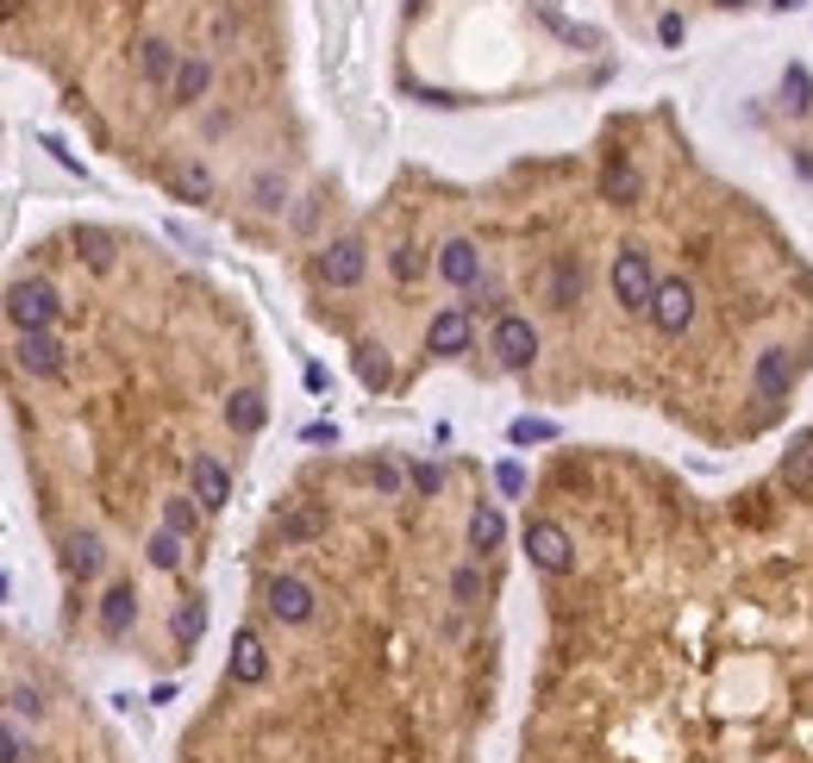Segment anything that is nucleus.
<instances>
[{
	"mask_svg": "<svg viewBox=\"0 0 813 763\" xmlns=\"http://www.w3.org/2000/svg\"><path fill=\"white\" fill-rule=\"evenodd\" d=\"M614 301H620L626 314H651V301H658V275H651V257L632 251L626 244L614 257Z\"/></svg>",
	"mask_w": 813,
	"mask_h": 763,
	"instance_id": "f257e3e1",
	"label": "nucleus"
},
{
	"mask_svg": "<svg viewBox=\"0 0 813 763\" xmlns=\"http://www.w3.org/2000/svg\"><path fill=\"white\" fill-rule=\"evenodd\" d=\"M7 319H13V333H51V319H57V288H51V282H13V288H7Z\"/></svg>",
	"mask_w": 813,
	"mask_h": 763,
	"instance_id": "f03ea898",
	"label": "nucleus"
},
{
	"mask_svg": "<svg viewBox=\"0 0 813 763\" xmlns=\"http://www.w3.org/2000/svg\"><path fill=\"white\" fill-rule=\"evenodd\" d=\"M488 351L501 370H532V357H539V333H532V319L525 314H501L495 319V333H488Z\"/></svg>",
	"mask_w": 813,
	"mask_h": 763,
	"instance_id": "7ed1b4c3",
	"label": "nucleus"
},
{
	"mask_svg": "<svg viewBox=\"0 0 813 763\" xmlns=\"http://www.w3.org/2000/svg\"><path fill=\"white\" fill-rule=\"evenodd\" d=\"M525 557L544 569V576H570L576 569V545H570V532L557 520H532L525 526Z\"/></svg>",
	"mask_w": 813,
	"mask_h": 763,
	"instance_id": "20e7f679",
	"label": "nucleus"
},
{
	"mask_svg": "<svg viewBox=\"0 0 813 763\" xmlns=\"http://www.w3.org/2000/svg\"><path fill=\"white\" fill-rule=\"evenodd\" d=\"M263 613L282 620V626H307L313 613H319V601H313V588L301 576H270L263 582Z\"/></svg>",
	"mask_w": 813,
	"mask_h": 763,
	"instance_id": "39448f33",
	"label": "nucleus"
},
{
	"mask_svg": "<svg viewBox=\"0 0 813 763\" xmlns=\"http://www.w3.org/2000/svg\"><path fill=\"white\" fill-rule=\"evenodd\" d=\"M313 270H319V282L326 288H357L369 270V251H364V238H332L326 251L313 257Z\"/></svg>",
	"mask_w": 813,
	"mask_h": 763,
	"instance_id": "423d86ee",
	"label": "nucleus"
},
{
	"mask_svg": "<svg viewBox=\"0 0 813 763\" xmlns=\"http://www.w3.org/2000/svg\"><path fill=\"white\" fill-rule=\"evenodd\" d=\"M651 326L663 338H682L695 326V288L689 282H658V301H651Z\"/></svg>",
	"mask_w": 813,
	"mask_h": 763,
	"instance_id": "0eeeda50",
	"label": "nucleus"
},
{
	"mask_svg": "<svg viewBox=\"0 0 813 763\" xmlns=\"http://www.w3.org/2000/svg\"><path fill=\"white\" fill-rule=\"evenodd\" d=\"M188 494H194V501H200L207 513L232 508V470H226L219 457H194V464H188Z\"/></svg>",
	"mask_w": 813,
	"mask_h": 763,
	"instance_id": "6e6552de",
	"label": "nucleus"
},
{
	"mask_svg": "<svg viewBox=\"0 0 813 763\" xmlns=\"http://www.w3.org/2000/svg\"><path fill=\"white\" fill-rule=\"evenodd\" d=\"M13 363H20L25 375H39V382H57V375H63V345L51 333H20Z\"/></svg>",
	"mask_w": 813,
	"mask_h": 763,
	"instance_id": "1a4fd4ad",
	"label": "nucleus"
},
{
	"mask_svg": "<svg viewBox=\"0 0 813 763\" xmlns=\"http://www.w3.org/2000/svg\"><path fill=\"white\" fill-rule=\"evenodd\" d=\"M226 676H232L238 688H257V683H270V651H263V639H257L251 626L232 639V664H226Z\"/></svg>",
	"mask_w": 813,
	"mask_h": 763,
	"instance_id": "9d476101",
	"label": "nucleus"
},
{
	"mask_svg": "<svg viewBox=\"0 0 813 763\" xmlns=\"http://www.w3.org/2000/svg\"><path fill=\"white\" fill-rule=\"evenodd\" d=\"M100 632H107V639H126V632L138 626V588L132 582H119V588H107V595H100Z\"/></svg>",
	"mask_w": 813,
	"mask_h": 763,
	"instance_id": "9b49d317",
	"label": "nucleus"
},
{
	"mask_svg": "<svg viewBox=\"0 0 813 763\" xmlns=\"http://www.w3.org/2000/svg\"><path fill=\"white\" fill-rule=\"evenodd\" d=\"M582 288H588V270H582L576 257H557V263L544 270V301H551V307H576Z\"/></svg>",
	"mask_w": 813,
	"mask_h": 763,
	"instance_id": "f8f14e48",
	"label": "nucleus"
},
{
	"mask_svg": "<svg viewBox=\"0 0 813 763\" xmlns=\"http://www.w3.org/2000/svg\"><path fill=\"white\" fill-rule=\"evenodd\" d=\"M426 345H432V357H464V351H469V314H464V307H445V314H432Z\"/></svg>",
	"mask_w": 813,
	"mask_h": 763,
	"instance_id": "ddd939ff",
	"label": "nucleus"
},
{
	"mask_svg": "<svg viewBox=\"0 0 813 763\" xmlns=\"http://www.w3.org/2000/svg\"><path fill=\"white\" fill-rule=\"evenodd\" d=\"M438 275H445L451 288H469V282L483 275V251H476L469 238H451L445 251H438Z\"/></svg>",
	"mask_w": 813,
	"mask_h": 763,
	"instance_id": "4468645a",
	"label": "nucleus"
},
{
	"mask_svg": "<svg viewBox=\"0 0 813 763\" xmlns=\"http://www.w3.org/2000/svg\"><path fill=\"white\" fill-rule=\"evenodd\" d=\"M789 375H794V363H789L782 345L757 351V401H782V394H789Z\"/></svg>",
	"mask_w": 813,
	"mask_h": 763,
	"instance_id": "2eb2a0df",
	"label": "nucleus"
},
{
	"mask_svg": "<svg viewBox=\"0 0 813 763\" xmlns=\"http://www.w3.org/2000/svg\"><path fill=\"white\" fill-rule=\"evenodd\" d=\"M782 489L789 494H807L813 489V432H801V438H794L789 450H782Z\"/></svg>",
	"mask_w": 813,
	"mask_h": 763,
	"instance_id": "dca6fc26",
	"label": "nucleus"
},
{
	"mask_svg": "<svg viewBox=\"0 0 813 763\" xmlns=\"http://www.w3.org/2000/svg\"><path fill=\"white\" fill-rule=\"evenodd\" d=\"M207 81H214V63H207V57H182V63H175V76H170V95L188 107V100L207 95Z\"/></svg>",
	"mask_w": 813,
	"mask_h": 763,
	"instance_id": "f3484780",
	"label": "nucleus"
},
{
	"mask_svg": "<svg viewBox=\"0 0 813 763\" xmlns=\"http://www.w3.org/2000/svg\"><path fill=\"white\" fill-rule=\"evenodd\" d=\"M263 419H270V407H263V394H257V389H238L232 401H226V426L245 432V438L263 432Z\"/></svg>",
	"mask_w": 813,
	"mask_h": 763,
	"instance_id": "a211bd4d",
	"label": "nucleus"
},
{
	"mask_svg": "<svg viewBox=\"0 0 813 763\" xmlns=\"http://www.w3.org/2000/svg\"><path fill=\"white\" fill-rule=\"evenodd\" d=\"M600 200H614V207H632V200H639V170L626 157H614L600 170Z\"/></svg>",
	"mask_w": 813,
	"mask_h": 763,
	"instance_id": "6ab92c4d",
	"label": "nucleus"
},
{
	"mask_svg": "<svg viewBox=\"0 0 813 763\" xmlns=\"http://www.w3.org/2000/svg\"><path fill=\"white\" fill-rule=\"evenodd\" d=\"M175 44H163V39H144L138 44V76L144 81H163V88H170V76H175Z\"/></svg>",
	"mask_w": 813,
	"mask_h": 763,
	"instance_id": "aec40b11",
	"label": "nucleus"
},
{
	"mask_svg": "<svg viewBox=\"0 0 813 763\" xmlns=\"http://www.w3.org/2000/svg\"><path fill=\"white\" fill-rule=\"evenodd\" d=\"M170 626H175V645H182V651L200 645V632H207V595H188V601L175 607Z\"/></svg>",
	"mask_w": 813,
	"mask_h": 763,
	"instance_id": "412c9836",
	"label": "nucleus"
},
{
	"mask_svg": "<svg viewBox=\"0 0 813 763\" xmlns=\"http://www.w3.org/2000/svg\"><path fill=\"white\" fill-rule=\"evenodd\" d=\"M357 375H364V389H369V394H382L388 382H394V363H388L382 345H357Z\"/></svg>",
	"mask_w": 813,
	"mask_h": 763,
	"instance_id": "4be33fe9",
	"label": "nucleus"
},
{
	"mask_svg": "<svg viewBox=\"0 0 813 763\" xmlns=\"http://www.w3.org/2000/svg\"><path fill=\"white\" fill-rule=\"evenodd\" d=\"M326 532V513L319 508H294V513H282V545H313Z\"/></svg>",
	"mask_w": 813,
	"mask_h": 763,
	"instance_id": "5701e85b",
	"label": "nucleus"
},
{
	"mask_svg": "<svg viewBox=\"0 0 813 763\" xmlns=\"http://www.w3.org/2000/svg\"><path fill=\"white\" fill-rule=\"evenodd\" d=\"M63 551H69V569H76L82 582H88V576H100V564H107V551H100L95 532H76V538H69Z\"/></svg>",
	"mask_w": 813,
	"mask_h": 763,
	"instance_id": "b1692460",
	"label": "nucleus"
},
{
	"mask_svg": "<svg viewBox=\"0 0 813 763\" xmlns=\"http://www.w3.org/2000/svg\"><path fill=\"white\" fill-rule=\"evenodd\" d=\"M507 538V520L495 508H476L469 513V551H495Z\"/></svg>",
	"mask_w": 813,
	"mask_h": 763,
	"instance_id": "393cba45",
	"label": "nucleus"
},
{
	"mask_svg": "<svg viewBox=\"0 0 813 763\" xmlns=\"http://www.w3.org/2000/svg\"><path fill=\"white\" fill-rule=\"evenodd\" d=\"M782 107H789V113H807V107H813V81H807V69H801V63H789V69H782Z\"/></svg>",
	"mask_w": 813,
	"mask_h": 763,
	"instance_id": "a878e982",
	"label": "nucleus"
},
{
	"mask_svg": "<svg viewBox=\"0 0 813 763\" xmlns=\"http://www.w3.org/2000/svg\"><path fill=\"white\" fill-rule=\"evenodd\" d=\"M200 513H207V508H200L194 494H175V501H163V526H170V532H182V538H188V532L200 526Z\"/></svg>",
	"mask_w": 813,
	"mask_h": 763,
	"instance_id": "bb28decb",
	"label": "nucleus"
},
{
	"mask_svg": "<svg viewBox=\"0 0 813 763\" xmlns=\"http://www.w3.org/2000/svg\"><path fill=\"white\" fill-rule=\"evenodd\" d=\"M251 207H257V214H282V207H289V188H282V176H270V170H263V176L251 182Z\"/></svg>",
	"mask_w": 813,
	"mask_h": 763,
	"instance_id": "cd10ccee",
	"label": "nucleus"
},
{
	"mask_svg": "<svg viewBox=\"0 0 813 763\" xmlns=\"http://www.w3.org/2000/svg\"><path fill=\"white\" fill-rule=\"evenodd\" d=\"M144 557H151V569H175L182 564V532H151V545H144Z\"/></svg>",
	"mask_w": 813,
	"mask_h": 763,
	"instance_id": "c85d7f7f",
	"label": "nucleus"
},
{
	"mask_svg": "<svg viewBox=\"0 0 813 763\" xmlns=\"http://www.w3.org/2000/svg\"><path fill=\"white\" fill-rule=\"evenodd\" d=\"M175 195H182V200H214V176H207V163H182Z\"/></svg>",
	"mask_w": 813,
	"mask_h": 763,
	"instance_id": "c756f323",
	"label": "nucleus"
},
{
	"mask_svg": "<svg viewBox=\"0 0 813 763\" xmlns=\"http://www.w3.org/2000/svg\"><path fill=\"white\" fill-rule=\"evenodd\" d=\"M451 595H457V607H476V601H483V569L464 564L457 576H451Z\"/></svg>",
	"mask_w": 813,
	"mask_h": 763,
	"instance_id": "7c9ffc66",
	"label": "nucleus"
},
{
	"mask_svg": "<svg viewBox=\"0 0 813 763\" xmlns=\"http://www.w3.org/2000/svg\"><path fill=\"white\" fill-rule=\"evenodd\" d=\"M369 482H376L382 494H401L406 476H401V464H394V457H376V464H369Z\"/></svg>",
	"mask_w": 813,
	"mask_h": 763,
	"instance_id": "2f4dec72",
	"label": "nucleus"
},
{
	"mask_svg": "<svg viewBox=\"0 0 813 763\" xmlns=\"http://www.w3.org/2000/svg\"><path fill=\"white\" fill-rule=\"evenodd\" d=\"M544 438H557L551 419H513V445H544Z\"/></svg>",
	"mask_w": 813,
	"mask_h": 763,
	"instance_id": "473e14b6",
	"label": "nucleus"
},
{
	"mask_svg": "<svg viewBox=\"0 0 813 763\" xmlns=\"http://www.w3.org/2000/svg\"><path fill=\"white\" fill-rule=\"evenodd\" d=\"M76 244H88V263H95V270H113V244H107V232H76Z\"/></svg>",
	"mask_w": 813,
	"mask_h": 763,
	"instance_id": "72a5a7b5",
	"label": "nucleus"
},
{
	"mask_svg": "<svg viewBox=\"0 0 813 763\" xmlns=\"http://www.w3.org/2000/svg\"><path fill=\"white\" fill-rule=\"evenodd\" d=\"M406 482H413L420 494H438V489H445V470H438V464H413V470H406Z\"/></svg>",
	"mask_w": 813,
	"mask_h": 763,
	"instance_id": "f704fd0d",
	"label": "nucleus"
},
{
	"mask_svg": "<svg viewBox=\"0 0 813 763\" xmlns=\"http://www.w3.org/2000/svg\"><path fill=\"white\" fill-rule=\"evenodd\" d=\"M7 695H13V713H32V720H39V688H25V683H13V688H7Z\"/></svg>",
	"mask_w": 813,
	"mask_h": 763,
	"instance_id": "c9c22d12",
	"label": "nucleus"
},
{
	"mask_svg": "<svg viewBox=\"0 0 813 763\" xmlns=\"http://www.w3.org/2000/svg\"><path fill=\"white\" fill-rule=\"evenodd\" d=\"M658 39L670 44V51H676V44L689 39V25H682V13H663V20H658Z\"/></svg>",
	"mask_w": 813,
	"mask_h": 763,
	"instance_id": "e433bc0d",
	"label": "nucleus"
},
{
	"mask_svg": "<svg viewBox=\"0 0 813 763\" xmlns=\"http://www.w3.org/2000/svg\"><path fill=\"white\" fill-rule=\"evenodd\" d=\"M7 763H25V732H20V713L7 720Z\"/></svg>",
	"mask_w": 813,
	"mask_h": 763,
	"instance_id": "4c0bfd02",
	"label": "nucleus"
},
{
	"mask_svg": "<svg viewBox=\"0 0 813 763\" xmlns=\"http://www.w3.org/2000/svg\"><path fill=\"white\" fill-rule=\"evenodd\" d=\"M394 275H401V282H413V275H420V251H413V244H401V251H394Z\"/></svg>",
	"mask_w": 813,
	"mask_h": 763,
	"instance_id": "58836bf2",
	"label": "nucleus"
},
{
	"mask_svg": "<svg viewBox=\"0 0 813 763\" xmlns=\"http://www.w3.org/2000/svg\"><path fill=\"white\" fill-rule=\"evenodd\" d=\"M495 482H501L507 494H525V470H520V464H501V470H495Z\"/></svg>",
	"mask_w": 813,
	"mask_h": 763,
	"instance_id": "ea45409f",
	"label": "nucleus"
},
{
	"mask_svg": "<svg viewBox=\"0 0 813 763\" xmlns=\"http://www.w3.org/2000/svg\"><path fill=\"white\" fill-rule=\"evenodd\" d=\"M770 7H776V13H794V7H801V0H770Z\"/></svg>",
	"mask_w": 813,
	"mask_h": 763,
	"instance_id": "a19ab883",
	"label": "nucleus"
}]
</instances>
